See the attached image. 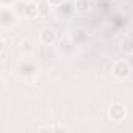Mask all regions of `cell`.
Listing matches in <instances>:
<instances>
[{
	"instance_id": "1",
	"label": "cell",
	"mask_w": 133,
	"mask_h": 133,
	"mask_svg": "<svg viewBox=\"0 0 133 133\" xmlns=\"http://www.w3.org/2000/svg\"><path fill=\"white\" fill-rule=\"evenodd\" d=\"M110 116H111L114 121H117V122H119V121L125 116V110H124V107H122V105H114V107H111Z\"/></svg>"
},
{
	"instance_id": "3",
	"label": "cell",
	"mask_w": 133,
	"mask_h": 133,
	"mask_svg": "<svg viewBox=\"0 0 133 133\" xmlns=\"http://www.w3.org/2000/svg\"><path fill=\"white\" fill-rule=\"evenodd\" d=\"M53 39H55V33H53L52 30H42V33H41V41H42V42L50 44Z\"/></svg>"
},
{
	"instance_id": "4",
	"label": "cell",
	"mask_w": 133,
	"mask_h": 133,
	"mask_svg": "<svg viewBox=\"0 0 133 133\" xmlns=\"http://www.w3.org/2000/svg\"><path fill=\"white\" fill-rule=\"evenodd\" d=\"M50 2H52V3H58V2H59V0H50Z\"/></svg>"
},
{
	"instance_id": "2",
	"label": "cell",
	"mask_w": 133,
	"mask_h": 133,
	"mask_svg": "<svg viewBox=\"0 0 133 133\" xmlns=\"http://www.w3.org/2000/svg\"><path fill=\"white\" fill-rule=\"evenodd\" d=\"M114 74L117 77H125L128 74V66L125 63H116V66H114Z\"/></svg>"
}]
</instances>
